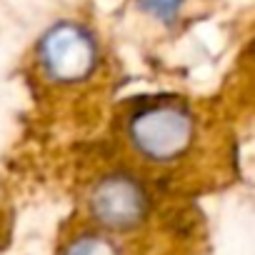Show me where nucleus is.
<instances>
[{"mask_svg": "<svg viewBox=\"0 0 255 255\" xmlns=\"http://www.w3.org/2000/svg\"><path fill=\"white\" fill-rule=\"evenodd\" d=\"M203 120L178 98H143L123 118V145L145 165L170 168L203 148Z\"/></svg>", "mask_w": 255, "mask_h": 255, "instance_id": "f257e3e1", "label": "nucleus"}, {"mask_svg": "<svg viewBox=\"0 0 255 255\" xmlns=\"http://www.w3.org/2000/svg\"><path fill=\"white\" fill-rule=\"evenodd\" d=\"M35 65L45 83L55 88H80L95 78L100 68V48L93 30L63 20L38 40Z\"/></svg>", "mask_w": 255, "mask_h": 255, "instance_id": "f03ea898", "label": "nucleus"}, {"mask_svg": "<svg viewBox=\"0 0 255 255\" xmlns=\"http://www.w3.org/2000/svg\"><path fill=\"white\" fill-rule=\"evenodd\" d=\"M88 205L103 228L130 230L148 215V193L130 173H108L93 185Z\"/></svg>", "mask_w": 255, "mask_h": 255, "instance_id": "7ed1b4c3", "label": "nucleus"}, {"mask_svg": "<svg viewBox=\"0 0 255 255\" xmlns=\"http://www.w3.org/2000/svg\"><path fill=\"white\" fill-rule=\"evenodd\" d=\"M65 255H120V253L103 235H80L68 245Z\"/></svg>", "mask_w": 255, "mask_h": 255, "instance_id": "20e7f679", "label": "nucleus"}, {"mask_svg": "<svg viewBox=\"0 0 255 255\" xmlns=\"http://www.w3.org/2000/svg\"><path fill=\"white\" fill-rule=\"evenodd\" d=\"M138 5L158 20H173L183 13L188 0H138Z\"/></svg>", "mask_w": 255, "mask_h": 255, "instance_id": "39448f33", "label": "nucleus"}]
</instances>
